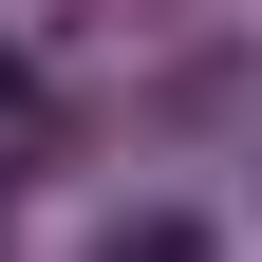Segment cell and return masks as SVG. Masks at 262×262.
Segmentation results:
<instances>
[{
  "label": "cell",
  "instance_id": "2",
  "mask_svg": "<svg viewBox=\"0 0 262 262\" xmlns=\"http://www.w3.org/2000/svg\"><path fill=\"white\" fill-rule=\"evenodd\" d=\"M0 94H19V56H0Z\"/></svg>",
  "mask_w": 262,
  "mask_h": 262
},
{
  "label": "cell",
  "instance_id": "1",
  "mask_svg": "<svg viewBox=\"0 0 262 262\" xmlns=\"http://www.w3.org/2000/svg\"><path fill=\"white\" fill-rule=\"evenodd\" d=\"M113 262H206V244H187V225H113Z\"/></svg>",
  "mask_w": 262,
  "mask_h": 262
},
{
  "label": "cell",
  "instance_id": "3",
  "mask_svg": "<svg viewBox=\"0 0 262 262\" xmlns=\"http://www.w3.org/2000/svg\"><path fill=\"white\" fill-rule=\"evenodd\" d=\"M0 244H19V225H0Z\"/></svg>",
  "mask_w": 262,
  "mask_h": 262
}]
</instances>
